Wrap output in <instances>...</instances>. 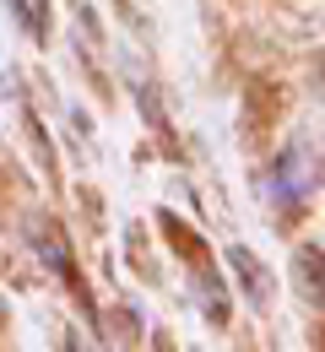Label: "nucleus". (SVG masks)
<instances>
[{"instance_id": "nucleus-1", "label": "nucleus", "mask_w": 325, "mask_h": 352, "mask_svg": "<svg viewBox=\"0 0 325 352\" xmlns=\"http://www.w3.org/2000/svg\"><path fill=\"white\" fill-rule=\"evenodd\" d=\"M27 239H33V250L49 261V271H54L71 293H82V276H76V265H71V250H65L60 228H54V222H44V217H33V222H27Z\"/></svg>"}, {"instance_id": "nucleus-2", "label": "nucleus", "mask_w": 325, "mask_h": 352, "mask_svg": "<svg viewBox=\"0 0 325 352\" xmlns=\"http://www.w3.org/2000/svg\"><path fill=\"white\" fill-rule=\"evenodd\" d=\"M293 287L304 293V304H315L325 314V255L315 250V244L293 250Z\"/></svg>"}, {"instance_id": "nucleus-3", "label": "nucleus", "mask_w": 325, "mask_h": 352, "mask_svg": "<svg viewBox=\"0 0 325 352\" xmlns=\"http://www.w3.org/2000/svg\"><path fill=\"white\" fill-rule=\"evenodd\" d=\"M304 168H309V157H304L298 146H287L282 163H277V195L282 201H298V195H304Z\"/></svg>"}, {"instance_id": "nucleus-4", "label": "nucleus", "mask_w": 325, "mask_h": 352, "mask_svg": "<svg viewBox=\"0 0 325 352\" xmlns=\"http://www.w3.org/2000/svg\"><path fill=\"white\" fill-rule=\"evenodd\" d=\"M228 255H233V265H238V276H244V293H249V298L260 304V298H266V276L255 271V261H249V250H228Z\"/></svg>"}, {"instance_id": "nucleus-5", "label": "nucleus", "mask_w": 325, "mask_h": 352, "mask_svg": "<svg viewBox=\"0 0 325 352\" xmlns=\"http://www.w3.org/2000/svg\"><path fill=\"white\" fill-rule=\"evenodd\" d=\"M11 11L22 16L27 33H44V0H11Z\"/></svg>"}]
</instances>
